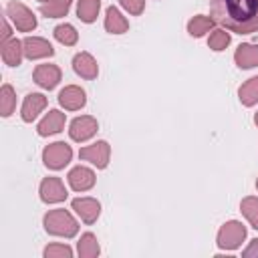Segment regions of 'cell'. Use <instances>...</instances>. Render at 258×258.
I'll return each instance as SVG.
<instances>
[{"instance_id": "4dcf8cb0", "label": "cell", "mask_w": 258, "mask_h": 258, "mask_svg": "<svg viewBox=\"0 0 258 258\" xmlns=\"http://www.w3.org/2000/svg\"><path fill=\"white\" fill-rule=\"evenodd\" d=\"M242 256L244 258H258V238L250 240V244L242 250Z\"/></svg>"}, {"instance_id": "6da1fadb", "label": "cell", "mask_w": 258, "mask_h": 258, "mask_svg": "<svg viewBox=\"0 0 258 258\" xmlns=\"http://www.w3.org/2000/svg\"><path fill=\"white\" fill-rule=\"evenodd\" d=\"M212 18L236 34L258 32V0H210Z\"/></svg>"}, {"instance_id": "ba28073f", "label": "cell", "mask_w": 258, "mask_h": 258, "mask_svg": "<svg viewBox=\"0 0 258 258\" xmlns=\"http://www.w3.org/2000/svg\"><path fill=\"white\" fill-rule=\"evenodd\" d=\"M38 194H40V200L44 204H60L67 200V187L62 183L60 177H44L40 181V187H38Z\"/></svg>"}, {"instance_id": "9c48e42d", "label": "cell", "mask_w": 258, "mask_h": 258, "mask_svg": "<svg viewBox=\"0 0 258 258\" xmlns=\"http://www.w3.org/2000/svg\"><path fill=\"white\" fill-rule=\"evenodd\" d=\"M32 79H34V83H36L40 89L50 91V89H54V87L60 83L62 73H60V69H58L56 64H48V62H44V64H38V67L34 69Z\"/></svg>"}, {"instance_id": "7a4b0ae2", "label": "cell", "mask_w": 258, "mask_h": 258, "mask_svg": "<svg viewBox=\"0 0 258 258\" xmlns=\"http://www.w3.org/2000/svg\"><path fill=\"white\" fill-rule=\"evenodd\" d=\"M42 226H44L46 234L60 236V238H73L79 232V222L64 208H56V210L46 212L42 218Z\"/></svg>"}, {"instance_id": "7402d4cb", "label": "cell", "mask_w": 258, "mask_h": 258, "mask_svg": "<svg viewBox=\"0 0 258 258\" xmlns=\"http://www.w3.org/2000/svg\"><path fill=\"white\" fill-rule=\"evenodd\" d=\"M238 97L244 107H254L258 103V77H252L244 85H240Z\"/></svg>"}, {"instance_id": "1f68e13d", "label": "cell", "mask_w": 258, "mask_h": 258, "mask_svg": "<svg viewBox=\"0 0 258 258\" xmlns=\"http://www.w3.org/2000/svg\"><path fill=\"white\" fill-rule=\"evenodd\" d=\"M10 36H12V28L8 24V18H2V36H0V40L2 42L4 40H10Z\"/></svg>"}, {"instance_id": "3957f363", "label": "cell", "mask_w": 258, "mask_h": 258, "mask_svg": "<svg viewBox=\"0 0 258 258\" xmlns=\"http://www.w3.org/2000/svg\"><path fill=\"white\" fill-rule=\"evenodd\" d=\"M246 240V226L238 220H230L226 224H222V228L218 230V238L216 244L220 250H236L242 246V242Z\"/></svg>"}, {"instance_id": "f546056e", "label": "cell", "mask_w": 258, "mask_h": 258, "mask_svg": "<svg viewBox=\"0 0 258 258\" xmlns=\"http://www.w3.org/2000/svg\"><path fill=\"white\" fill-rule=\"evenodd\" d=\"M119 4H121L123 10H127V12L133 14V16L141 14L143 8H145V0H119Z\"/></svg>"}, {"instance_id": "44dd1931", "label": "cell", "mask_w": 258, "mask_h": 258, "mask_svg": "<svg viewBox=\"0 0 258 258\" xmlns=\"http://www.w3.org/2000/svg\"><path fill=\"white\" fill-rule=\"evenodd\" d=\"M214 24H216V20H214L212 16L198 14V16H194V18L187 20V32H189V36L200 38V36H204L206 32H210V30L214 28Z\"/></svg>"}, {"instance_id": "8fae6325", "label": "cell", "mask_w": 258, "mask_h": 258, "mask_svg": "<svg viewBox=\"0 0 258 258\" xmlns=\"http://www.w3.org/2000/svg\"><path fill=\"white\" fill-rule=\"evenodd\" d=\"M22 48H24V56L30 58V60L46 58V56H52L54 54L52 44L46 38H40V36H26L22 40Z\"/></svg>"}, {"instance_id": "52a82bcc", "label": "cell", "mask_w": 258, "mask_h": 258, "mask_svg": "<svg viewBox=\"0 0 258 258\" xmlns=\"http://www.w3.org/2000/svg\"><path fill=\"white\" fill-rule=\"evenodd\" d=\"M97 129H99V123H97L95 117H91V115H81V117H75V119L71 121V125H69V135H71L73 141L83 143V141L91 139V137L97 133Z\"/></svg>"}, {"instance_id": "ffe728a7", "label": "cell", "mask_w": 258, "mask_h": 258, "mask_svg": "<svg viewBox=\"0 0 258 258\" xmlns=\"http://www.w3.org/2000/svg\"><path fill=\"white\" fill-rule=\"evenodd\" d=\"M99 252H101V246H99L97 236L93 232L81 234V238L77 242V254L81 258H95V256H99Z\"/></svg>"}, {"instance_id": "d6986e66", "label": "cell", "mask_w": 258, "mask_h": 258, "mask_svg": "<svg viewBox=\"0 0 258 258\" xmlns=\"http://www.w3.org/2000/svg\"><path fill=\"white\" fill-rule=\"evenodd\" d=\"M105 30L111 34H123L129 30V20L121 14L117 6H109L105 12Z\"/></svg>"}, {"instance_id": "cb8c5ba5", "label": "cell", "mask_w": 258, "mask_h": 258, "mask_svg": "<svg viewBox=\"0 0 258 258\" xmlns=\"http://www.w3.org/2000/svg\"><path fill=\"white\" fill-rule=\"evenodd\" d=\"M73 0H48L40 4V14L46 18H60L71 10Z\"/></svg>"}, {"instance_id": "f1b7e54d", "label": "cell", "mask_w": 258, "mask_h": 258, "mask_svg": "<svg viewBox=\"0 0 258 258\" xmlns=\"http://www.w3.org/2000/svg\"><path fill=\"white\" fill-rule=\"evenodd\" d=\"M42 256L44 258H71L73 256V250L67 244H48L42 250Z\"/></svg>"}, {"instance_id": "484cf974", "label": "cell", "mask_w": 258, "mask_h": 258, "mask_svg": "<svg viewBox=\"0 0 258 258\" xmlns=\"http://www.w3.org/2000/svg\"><path fill=\"white\" fill-rule=\"evenodd\" d=\"M52 34H54V38H56L60 44H64V46H73V44H77V40H79L77 28H75L73 24H69V22L54 26Z\"/></svg>"}, {"instance_id": "277c9868", "label": "cell", "mask_w": 258, "mask_h": 258, "mask_svg": "<svg viewBox=\"0 0 258 258\" xmlns=\"http://www.w3.org/2000/svg\"><path fill=\"white\" fill-rule=\"evenodd\" d=\"M73 159V149L69 143L64 141H54V143H48L44 149H42V163L48 167V169H62L64 165H69V161Z\"/></svg>"}, {"instance_id": "83f0119b", "label": "cell", "mask_w": 258, "mask_h": 258, "mask_svg": "<svg viewBox=\"0 0 258 258\" xmlns=\"http://www.w3.org/2000/svg\"><path fill=\"white\" fill-rule=\"evenodd\" d=\"M230 40H232V36H230V32H228L226 28H214V30L210 32L208 46H210L212 50L220 52V50H224V48L230 44Z\"/></svg>"}, {"instance_id": "8992f818", "label": "cell", "mask_w": 258, "mask_h": 258, "mask_svg": "<svg viewBox=\"0 0 258 258\" xmlns=\"http://www.w3.org/2000/svg\"><path fill=\"white\" fill-rule=\"evenodd\" d=\"M79 157L83 161H89L91 165H95L97 169H105L109 165V157H111V145L103 139L95 141L93 145H87V147H81L79 151Z\"/></svg>"}, {"instance_id": "e0dca14e", "label": "cell", "mask_w": 258, "mask_h": 258, "mask_svg": "<svg viewBox=\"0 0 258 258\" xmlns=\"http://www.w3.org/2000/svg\"><path fill=\"white\" fill-rule=\"evenodd\" d=\"M234 60L240 69H254L258 67V44L252 42H242L236 52H234Z\"/></svg>"}, {"instance_id": "5bb4252c", "label": "cell", "mask_w": 258, "mask_h": 258, "mask_svg": "<svg viewBox=\"0 0 258 258\" xmlns=\"http://www.w3.org/2000/svg\"><path fill=\"white\" fill-rule=\"evenodd\" d=\"M67 181H69V185L75 191H87V189H91L95 185L97 177H95V171L93 169H89L85 165H77V167H73L69 171Z\"/></svg>"}, {"instance_id": "603a6c76", "label": "cell", "mask_w": 258, "mask_h": 258, "mask_svg": "<svg viewBox=\"0 0 258 258\" xmlns=\"http://www.w3.org/2000/svg\"><path fill=\"white\" fill-rule=\"evenodd\" d=\"M99 10H101V0H79L77 2V16L87 24L97 20Z\"/></svg>"}, {"instance_id": "5b68a950", "label": "cell", "mask_w": 258, "mask_h": 258, "mask_svg": "<svg viewBox=\"0 0 258 258\" xmlns=\"http://www.w3.org/2000/svg\"><path fill=\"white\" fill-rule=\"evenodd\" d=\"M6 18H10L12 24L16 26V30H20V32H30V30L36 28L34 12L18 0H10L6 4Z\"/></svg>"}, {"instance_id": "836d02e7", "label": "cell", "mask_w": 258, "mask_h": 258, "mask_svg": "<svg viewBox=\"0 0 258 258\" xmlns=\"http://www.w3.org/2000/svg\"><path fill=\"white\" fill-rule=\"evenodd\" d=\"M256 187H258V179H256Z\"/></svg>"}, {"instance_id": "2e32d148", "label": "cell", "mask_w": 258, "mask_h": 258, "mask_svg": "<svg viewBox=\"0 0 258 258\" xmlns=\"http://www.w3.org/2000/svg\"><path fill=\"white\" fill-rule=\"evenodd\" d=\"M73 71H75L79 77L91 81V79H97V75H99V64H97V60L93 58V54H89V52H77V54L73 56Z\"/></svg>"}, {"instance_id": "ac0fdd59", "label": "cell", "mask_w": 258, "mask_h": 258, "mask_svg": "<svg viewBox=\"0 0 258 258\" xmlns=\"http://www.w3.org/2000/svg\"><path fill=\"white\" fill-rule=\"evenodd\" d=\"M0 52H2V60L4 64L8 67H18L22 62V56H24V48H22V40L18 38H10V40H4L0 44Z\"/></svg>"}, {"instance_id": "9a60e30c", "label": "cell", "mask_w": 258, "mask_h": 258, "mask_svg": "<svg viewBox=\"0 0 258 258\" xmlns=\"http://www.w3.org/2000/svg\"><path fill=\"white\" fill-rule=\"evenodd\" d=\"M64 121H67V115L58 109H50L42 119L40 123L36 125V131L40 137H48V135H54V133H60L62 127H64Z\"/></svg>"}, {"instance_id": "7c38bea8", "label": "cell", "mask_w": 258, "mask_h": 258, "mask_svg": "<svg viewBox=\"0 0 258 258\" xmlns=\"http://www.w3.org/2000/svg\"><path fill=\"white\" fill-rule=\"evenodd\" d=\"M58 105L67 111H79L87 105V93L77 85H67L58 93Z\"/></svg>"}, {"instance_id": "30bf717a", "label": "cell", "mask_w": 258, "mask_h": 258, "mask_svg": "<svg viewBox=\"0 0 258 258\" xmlns=\"http://www.w3.org/2000/svg\"><path fill=\"white\" fill-rule=\"evenodd\" d=\"M71 208L85 224H95L101 216V204L95 198H75L71 202Z\"/></svg>"}, {"instance_id": "d6a6232c", "label": "cell", "mask_w": 258, "mask_h": 258, "mask_svg": "<svg viewBox=\"0 0 258 258\" xmlns=\"http://www.w3.org/2000/svg\"><path fill=\"white\" fill-rule=\"evenodd\" d=\"M254 123H256V127H258V111H256V115H254Z\"/></svg>"}, {"instance_id": "d4e9b609", "label": "cell", "mask_w": 258, "mask_h": 258, "mask_svg": "<svg viewBox=\"0 0 258 258\" xmlns=\"http://www.w3.org/2000/svg\"><path fill=\"white\" fill-rule=\"evenodd\" d=\"M14 109H16V91L12 89V85L4 83L0 89V115L10 117Z\"/></svg>"}, {"instance_id": "e575fe53", "label": "cell", "mask_w": 258, "mask_h": 258, "mask_svg": "<svg viewBox=\"0 0 258 258\" xmlns=\"http://www.w3.org/2000/svg\"><path fill=\"white\" fill-rule=\"evenodd\" d=\"M40 2H48V0H40Z\"/></svg>"}, {"instance_id": "4316f807", "label": "cell", "mask_w": 258, "mask_h": 258, "mask_svg": "<svg viewBox=\"0 0 258 258\" xmlns=\"http://www.w3.org/2000/svg\"><path fill=\"white\" fill-rule=\"evenodd\" d=\"M240 212H242V216L250 222V226H252L254 230H258V198H254V196L244 198V200L240 202Z\"/></svg>"}, {"instance_id": "4fadbf2b", "label": "cell", "mask_w": 258, "mask_h": 258, "mask_svg": "<svg viewBox=\"0 0 258 258\" xmlns=\"http://www.w3.org/2000/svg\"><path fill=\"white\" fill-rule=\"evenodd\" d=\"M46 97L42 93H28L22 101V107H20V119L24 123H32L46 107Z\"/></svg>"}]
</instances>
